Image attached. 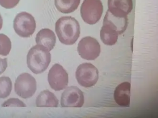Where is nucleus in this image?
<instances>
[{
	"instance_id": "1",
	"label": "nucleus",
	"mask_w": 158,
	"mask_h": 118,
	"mask_svg": "<svg viewBox=\"0 0 158 118\" xmlns=\"http://www.w3.org/2000/svg\"><path fill=\"white\" fill-rule=\"evenodd\" d=\"M55 31L61 43L72 45L77 41L80 36V25L74 18L62 17L56 23Z\"/></svg>"
},
{
	"instance_id": "2",
	"label": "nucleus",
	"mask_w": 158,
	"mask_h": 118,
	"mask_svg": "<svg viewBox=\"0 0 158 118\" xmlns=\"http://www.w3.org/2000/svg\"><path fill=\"white\" fill-rule=\"evenodd\" d=\"M51 61V54L47 48L37 45L30 49L27 56L29 69L35 74L42 73L46 70Z\"/></svg>"
},
{
	"instance_id": "3",
	"label": "nucleus",
	"mask_w": 158,
	"mask_h": 118,
	"mask_svg": "<svg viewBox=\"0 0 158 118\" xmlns=\"http://www.w3.org/2000/svg\"><path fill=\"white\" fill-rule=\"evenodd\" d=\"M103 12L101 0H84L80 9V14L84 22L94 25L99 22Z\"/></svg>"
},
{
	"instance_id": "4",
	"label": "nucleus",
	"mask_w": 158,
	"mask_h": 118,
	"mask_svg": "<svg viewBox=\"0 0 158 118\" xmlns=\"http://www.w3.org/2000/svg\"><path fill=\"white\" fill-rule=\"evenodd\" d=\"M36 23L32 15L28 12L18 14L14 21V28L16 33L23 38L32 36L35 31Z\"/></svg>"
},
{
	"instance_id": "5",
	"label": "nucleus",
	"mask_w": 158,
	"mask_h": 118,
	"mask_svg": "<svg viewBox=\"0 0 158 118\" xmlns=\"http://www.w3.org/2000/svg\"><path fill=\"white\" fill-rule=\"evenodd\" d=\"M76 77L80 86L91 88L94 86L98 80V70L91 63H83L77 67Z\"/></svg>"
},
{
	"instance_id": "6",
	"label": "nucleus",
	"mask_w": 158,
	"mask_h": 118,
	"mask_svg": "<svg viewBox=\"0 0 158 118\" xmlns=\"http://www.w3.org/2000/svg\"><path fill=\"white\" fill-rule=\"evenodd\" d=\"M17 95L23 99L31 97L37 90V82L31 75L24 73L18 77L15 84Z\"/></svg>"
},
{
	"instance_id": "7",
	"label": "nucleus",
	"mask_w": 158,
	"mask_h": 118,
	"mask_svg": "<svg viewBox=\"0 0 158 118\" xmlns=\"http://www.w3.org/2000/svg\"><path fill=\"white\" fill-rule=\"evenodd\" d=\"M77 52L83 59L94 60L100 54V45L94 38L86 37L83 38L78 43Z\"/></svg>"
},
{
	"instance_id": "8",
	"label": "nucleus",
	"mask_w": 158,
	"mask_h": 118,
	"mask_svg": "<svg viewBox=\"0 0 158 118\" xmlns=\"http://www.w3.org/2000/svg\"><path fill=\"white\" fill-rule=\"evenodd\" d=\"M48 81L49 86L56 91L66 88L69 83V76L60 64H55L49 70Z\"/></svg>"
},
{
	"instance_id": "9",
	"label": "nucleus",
	"mask_w": 158,
	"mask_h": 118,
	"mask_svg": "<svg viewBox=\"0 0 158 118\" xmlns=\"http://www.w3.org/2000/svg\"><path fill=\"white\" fill-rule=\"evenodd\" d=\"M84 96L82 91L77 87L67 88L61 97V106L62 107H82L84 104Z\"/></svg>"
},
{
	"instance_id": "10",
	"label": "nucleus",
	"mask_w": 158,
	"mask_h": 118,
	"mask_svg": "<svg viewBox=\"0 0 158 118\" xmlns=\"http://www.w3.org/2000/svg\"><path fill=\"white\" fill-rule=\"evenodd\" d=\"M108 10L117 17L127 16L133 8L132 0H108Z\"/></svg>"
},
{
	"instance_id": "11",
	"label": "nucleus",
	"mask_w": 158,
	"mask_h": 118,
	"mask_svg": "<svg viewBox=\"0 0 158 118\" xmlns=\"http://www.w3.org/2000/svg\"><path fill=\"white\" fill-rule=\"evenodd\" d=\"M120 35L119 31L115 26L106 20H104L103 26L100 31V38L104 44L107 45H115Z\"/></svg>"
},
{
	"instance_id": "12",
	"label": "nucleus",
	"mask_w": 158,
	"mask_h": 118,
	"mask_svg": "<svg viewBox=\"0 0 158 118\" xmlns=\"http://www.w3.org/2000/svg\"><path fill=\"white\" fill-rule=\"evenodd\" d=\"M130 83L125 82L120 84L114 90V100L122 107H130Z\"/></svg>"
},
{
	"instance_id": "13",
	"label": "nucleus",
	"mask_w": 158,
	"mask_h": 118,
	"mask_svg": "<svg viewBox=\"0 0 158 118\" xmlns=\"http://www.w3.org/2000/svg\"><path fill=\"white\" fill-rule=\"evenodd\" d=\"M36 42L37 45L43 46L50 52L55 45L56 37L52 30L48 29H42L36 35Z\"/></svg>"
},
{
	"instance_id": "14",
	"label": "nucleus",
	"mask_w": 158,
	"mask_h": 118,
	"mask_svg": "<svg viewBox=\"0 0 158 118\" xmlns=\"http://www.w3.org/2000/svg\"><path fill=\"white\" fill-rule=\"evenodd\" d=\"M59 104V100L54 94L48 90L41 92L36 101L38 107H57Z\"/></svg>"
},
{
	"instance_id": "15",
	"label": "nucleus",
	"mask_w": 158,
	"mask_h": 118,
	"mask_svg": "<svg viewBox=\"0 0 158 118\" xmlns=\"http://www.w3.org/2000/svg\"><path fill=\"white\" fill-rule=\"evenodd\" d=\"M80 0H55L56 9L62 14H70L76 10Z\"/></svg>"
},
{
	"instance_id": "16",
	"label": "nucleus",
	"mask_w": 158,
	"mask_h": 118,
	"mask_svg": "<svg viewBox=\"0 0 158 118\" xmlns=\"http://www.w3.org/2000/svg\"><path fill=\"white\" fill-rule=\"evenodd\" d=\"M104 19L114 25L118 29L121 35L124 32L127 28L128 22L127 16L123 18L117 17L111 14V12L107 10Z\"/></svg>"
},
{
	"instance_id": "17",
	"label": "nucleus",
	"mask_w": 158,
	"mask_h": 118,
	"mask_svg": "<svg viewBox=\"0 0 158 118\" xmlns=\"http://www.w3.org/2000/svg\"><path fill=\"white\" fill-rule=\"evenodd\" d=\"M12 82L8 77H0V98L8 97L12 90Z\"/></svg>"
},
{
	"instance_id": "18",
	"label": "nucleus",
	"mask_w": 158,
	"mask_h": 118,
	"mask_svg": "<svg viewBox=\"0 0 158 118\" xmlns=\"http://www.w3.org/2000/svg\"><path fill=\"white\" fill-rule=\"evenodd\" d=\"M11 49L10 39L3 34H0V55L7 56Z\"/></svg>"
},
{
	"instance_id": "19",
	"label": "nucleus",
	"mask_w": 158,
	"mask_h": 118,
	"mask_svg": "<svg viewBox=\"0 0 158 118\" xmlns=\"http://www.w3.org/2000/svg\"><path fill=\"white\" fill-rule=\"evenodd\" d=\"M3 107H26V105L18 98H10L2 104Z\"/></svg>"
},
{
	"instance_id": "20",
	"label": "nucleus",
	"mask_w": 158,
	"mask_h": 118,
	"mask_svg": "<svg viewBox=\"0 0 158 118\" xmlns=\"http://www.w3.org/2000/svg\"><path fill=\"white\" fill-rule=\"evenodd\" d=\"M20 0H0V5L5 9H11L15 7Z\"/></svg>"
},
{
	"instance_id": "21",
	"label": "nucleus",
	"mask_w": 158,
	"mask_h": 118,
	"mask_svg": "<svg viewBox=\"0 0 158 118\" xmlns=\"http://www.w3.org/2000/svg\"><path fill=\"white\" fill-rule=\"evenodd\" d=\"M8 67L7 59V58H0V75L2 74L6 70Z\"/></svg>"
},
{
	"instance_id": "22",
	"label": "nucleus",
	"mask_w": 158,
	"mask_h": 118,
	"mask_svg": "<svg viewBox=\"0 0 158 118\" xmlns=\"http://www.w3.org/2000/svg\"><path fill=\"white\" fill-rule=\"evenodd\" d=\"M2 24H3V20H2L1 15L0 14V30H1L2 28Z\"/></svg>"
}]
</instances>
